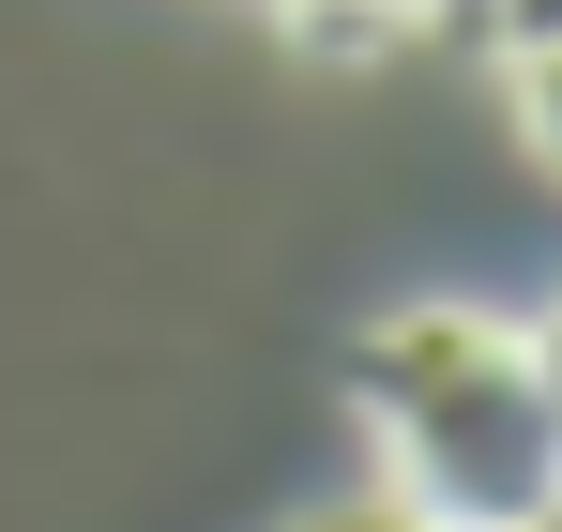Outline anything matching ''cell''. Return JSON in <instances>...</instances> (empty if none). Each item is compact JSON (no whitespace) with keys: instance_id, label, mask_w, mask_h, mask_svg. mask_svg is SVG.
I'll return each instance as SVG.
<instances>
[{"instance_id":"cell-8","label":"cell","mask_w":562,"mask_h":532,"mask_svg":"<svg viewBox=\"0 0 562 532\" xmlns=\"http://www.w3.org/2000/svg\"><path fill=\"white\" fill-rule=\"evenodd\" d=\"M441 15H471V31H486V0H441Z\"/></svg>"},{"instance_id":"cell-6","label":"cell","mask_w":562,"mask_h":532,"mask_svg":"<svg viewBox=\"0 0 562 532\" xmlns=\"http://www.w3.org/2000/svg\"><path fill=\"white\" fill-rule=\"evenodd\" d=\"M532 365H548V442H562V320L532 335Z\"/></svg>"},{"instance_id":"cell-1","label":"cell","mask_w":562,"mask_h":532,"mask_svg":"<svg viewBox=\"0 0 562 532\" xmlns=\"http://www.w3.org/2000/svg\"><path fill=\"white\" fill-rule=\"evenodd\" d=\"M350 411L380 442V502L426 532H502L562 502V442H548V365L517 320L486 304H395L350 335Z\"/></svg>"},{"instance_id":"cell-7","label":"cell","mask_w":562,"mask_h":532,"mask_svg":"<svg viewBox=\"0 0 562 532\" xmlns=\"http://www.w3.org/2000/svg\"><path fill=\"white\" fill-rule=\"evenodd\" d=\"M502 532H562V502H532V518H502Z\"/></svg>"},{"instance_id":"cell-4","label":"cell","mask_w":562,"mask_h":532,"mask_svg":"<svg viewBox=\"0 0 562 532\" xmlns=\"http://www.w3.org/2000/svg\"><path fill=\"white\" fill-rule=\"evenodd\" d=\"M562 31V0H486V46H548Z\"/></svg>"},{"instance_id":"cell-5","label":"cell","mask_w":562,"mask_h":532,"mask_svg":"<svg viewBox=\"0 0 562 532\" xmlns=\"http://www.w3.org/2000/svg\"><path fill=\"white\" fill-rule=\"evenodd\" d=\"M274 532H426V518H395V502H350V518H274Z\"/></svg>"},{"instance_id":"cell-2","label":"cell","mask_w":562,"mask_h":532,"mask_svg":"<svg viewBox=\"0 0 562 532\" xmlns=\"http://www.w3.org/2000/svg\"><path fill=\"white\" fill-rule=\"evenodd\" d=\"M304 46H335V62H366V46H395V31H441V0H274Z\"/></svg>"},{"instance_id":"cell-3","label":"cell","mask_w":562,"mask_h":532,"mask_svg":"<svg viewBox=\"0 0 562 532\" xmlns=\"http://www.w3.org/2000/svg\"><path fill=\"white\" fill-rule=\"evenodd\" d=\"M502 91H517V137L562 168V31H548V46H502Z\"/></svg>"}]
</instances>
